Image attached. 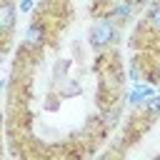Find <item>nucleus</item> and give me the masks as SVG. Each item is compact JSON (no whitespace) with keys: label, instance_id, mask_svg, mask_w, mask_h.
<instances>
[{"label":"nucleus","instance_id":"obj_1","mask_svg":"<svg viewBox=\"0 0 160 160\" xmlns=\"http://www.w3.org/2000/svg\"><path fill=\"white\" fill-rule=\"evenodd\" d=\"M112 35H115V30H112V22H108V20H100V22H95V25H92V30H90V42H92L95 48H100V45L110 42V40H112Z\"/></svg>","mask_w":160,"mask_h":160},{"label":"nucleus","instance_id":"obj_2","mask_svg":"<svg viewBox=\"0 0 160 160\" xmlns=\"http://www.w3.org/2000/svg\"><path fill=\"white\" fill-rule=\"evenodd\" d=\"M40 40H42L40 25H30L28 32H25V45H28V48H35V45H40Z\"/></svg>","mask_w":160,"mask_h":160},{"label":"nucleus","instance_id":"obj_3","mask_svg":"<svg viewBox=\"0 0 160 160\" xmlns=\"http://www.w3.org/2000/svg\"><path fill=\"white\" fill-rule=\"evenodd\" d=\"M12 18H15L12 5H10V0H5V2H2V15H0V20H2V30H5V32L12 28Z\"/></svg>","mask_w":160,"mask_h":160},{"label":"nucleus","instance_id":"obj_4","mask_svg":"<svg viewBox=\"0 0 160 160\" xmlns=\"http://www.w3.org/2000/svg\"><path fill=\"white\" fill-rule=\"evenodd\" d=\"M152 95V90L150 88H145V85H138V88H132V92H130V102L132 105H138V102H145V98H150Z\"/></svg>","mask_w":160,"mask_h":160},{"label":"nucleus","instance_id":"obj_5","mask_svg":"<svg viewBox=\"0 0 160 160\" xmlns=\"http://www.w3.org/2000/svg\"><path fill=\"white\" fill-rule=\"evenodd\" d=\"M148 20H150V28H152V30H160V2H158V5H152V10H150Z\"/></svg>","mask_w":160,"mask_h":160},{"label":"nucleus","instance_id":"obj_6","mask_svg":"<svg viewBox=\"0 0 160 160\" xmlns=\"http://www.w3.org/2000/svg\"><path fill=\"white\" fill-rule=\"evenodd\" d=\"M128 15H130V5H128V2H125V5H118L115 12H112L115 20H122V18H128Z\"/></svg>","mask_w":160,"mask_h":160},{"label":"nucleus","instance_id":"obj_7","mask_svg":"<svg viewBox=\"0 0 160 160\" xmlns=\"http://www.w3.org/2000/svg\"><path fill=\"white\" fill-rule=\"evenodd\" d=\"M150 110H152V112H160V95H155V98L150 100Z\"/></svg>","mask_w":160,"mask_h":160},{"label":"nucleus","instance_id":"obj_8","mask_svg":"<svg viewBox=\"0 0 160 160\" xmlns=\"http://www.w3.org/2000/svg\"><path fill=\"white\" fill-rule=\"evenodd\" d=\"M30 8H32V0H22V5H20V10H22V12H28Z\"/></svg>","mask_w":160,"mask_h":160},{"label":"nucleus","instance_id":"obj_9","mask_svg":"<svg viewBox=\"0 0 160 160\" xmlns=\"http://www.w3.org/2000/svg\"><path fill=\"white\" fill-rule=\"evenodd\" d=\"M158 80H160V68H158Z\"/></svg>","mask_w":160,"mask_h":160}]
</instances>
